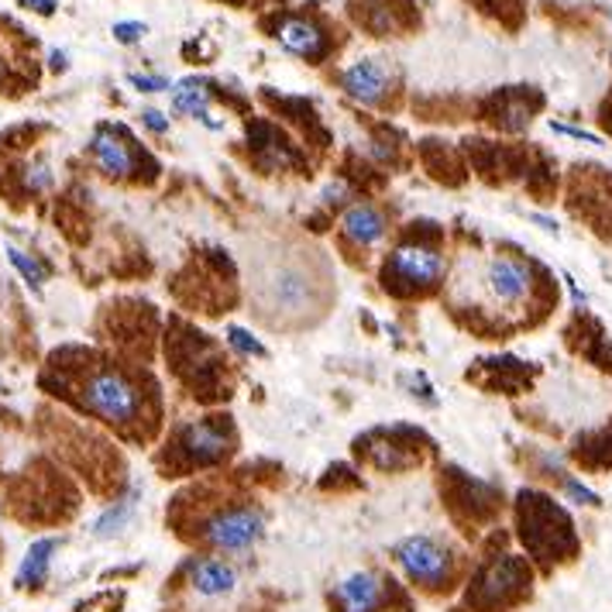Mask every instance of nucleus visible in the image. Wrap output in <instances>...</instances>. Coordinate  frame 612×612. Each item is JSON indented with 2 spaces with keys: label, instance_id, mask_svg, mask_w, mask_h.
I'll use <instances>...</instances> for the list:
<instances>
[{
  "label": "nucleus",
  "instance_id": "obj_1",
  "mask_svg": "<svg viewBox=\"0 0 612 612\" xmlns=\"http://www.w3.org/2000/svg\"><path fill=\"white\" fill-rule=\"evenodd\" d=\"M258 299L265 314H276L272 320H299L314 310L317 282L303 262H269V269L258 276Z\"/></svg>",
  "mask_w": 612,
  "mask_h": 612
},
{
  "label": "nucleus",
  "instance_id": "obj_2",
  "mask_svg": "<svg viewBox=\"0 0 612 612\" xmlns=\"http://www.w3.org/2000/svg\"><path fill=\"white\" fill-rule=\"evenodd\" d=\"M84 406L114 426H128L141 417V390L117 369H93L87 379H84Z\"/></svg>",
  "mask_w": 612,
  "mask_h": 612
},
{
  "label": "nucleus",
  "instance_id": "obj_3",
  "mask_svg": "<svg viewBox=\"0 0 612 612\" xmlns=\"http://www.w3.org/2000/svg\"><path fill=\"white\" fill-rule=\"evenodd\" d=\"M393 558L403 568V575L426 591H441L455 578V554L437 537H426V534L403 537L393 547Z\"/></svg>",
  "mask_w": 612,
  "mask_h": 612
},
{
  "label": "nucleus",
  "instance_id": "obj_4",
  "mask_svg": "<svg viewBox=\"0 0 612 612\" xmlns=\"http://www.w3.org/2000/svg\"><path fill=\"white\" fill-rule=\"evenodd\" d=\"M200 537L220 554H241L265 537V513L258 506H228L203 520Z\"/></svg>",
  "mask_w": 612,
  "mask_h": 612
},
{
  "label": "nucleus",
  "instance_id": "obj_5",
  "mask_svg": "<svg viewBox=\"0 0 612 612\" xmlns=\"http://www.w3.org/2000/svg\"><path fill=\"white\" fill-rule=\"evenodd\" d=\"M482 290L488 293L496 306H506V310H517V306L530 303L537 290V269L534 262H526L520 255H493L482 269Z\"/></svg>",
  "mask_w": 612,
  "mask_h": 612
},
{
  "label": "nucleus",
  "instance_id": "obj_6",
  "mask_svg": "<svg viewBox=\"0 0 612 612\" xmlns=\"http://www.w3.org/2000/svg\"><path fill=\"white\" fill-rule=\"evenodd\" d=\"M444 252L437 244L426 241H403L399 248L390 255L385 265V279H393V285H406V290H431L444 279Z\"/></svg>",
  "mask_w": 612,
  "mask_h": 612
},
{
  "label": "nucleus",
  "instance_id": "obj_7",
  "mask_svg": "<svg viewBox=\"0 0 612 612\" xmlns=\"http://www.w3.org/2000/svg\"><path fill=\"white\" fill-rule=\"evenodd\" d=\"M182 575H187V585L193 596L203 602H224L241 588L238 568L228 561H217V558H190L182 564Z\"/></svg>",
  "mask_w": 612,
  "mask_h": 612
},
{
  "label": "nucleus",
  "instance_id": "obj_8",
  "mask_svg": "<svg viewBox=\"0 0 612 612\" xmlns=\"http://www.w3.org/2000/svg\"><path fill=\"white\" fill-rule=\"evenodd\" d=\"M90 155L97 162V169L111 179H128L138 173V152L120 128H111V125L97 128L90 138Z\"/></svg>",
  "mask_w": 612,
  "mask_h": 612
},
{
  "label": "nucleus",
  "instance_id": "obj_9",
  "mask_svg": "<svg viewBox=\"0 0 612 612\" xmlns=\"http://www.w3.org/2000/svg\"><path fill=\"white\" fill-rule=\"evenodd\" d=\"M385 596H390V585H385L382 575H375V571H352V575H344L334 585L331 602L337 605V612H379L385 605Z\"/></svg>",
  "mask_w": 612,
  "mask_h": 612
},
{
  "label": "nucleus",
  "instance_id": "obj_10",
  "mask_svg": "<svg viewBox=\"0 0 612 612\" xmlns=\"http://www.w3.org/2000/svg\"><path fill=\"white\" fill-rule=\"evenodd\" d=\"M276 42L296 55V59H306V63H320L323 55L331 52V38L323 31L314 17H299V14H290L282 17L276 25Z\"/></svg>",
  "mask_w": 612,
  "mask_h": 612
},
{
  "label": "nucleus",
  "instance_id": "obj_11",
  "mask_svg": "<svg viewBox=\"0 0 612 612\" xmlns=\"http://www.w3.org/2000/svg\"><path fill=\"white\" fill-rule=\"evenodd\" d=\"M530 582V571L520 558L502 554L499 561L488 564L475 582V599L482 605H502L513 599V591Z\"/></svg>",
  "mask_w": 612,
  "mask_h": 612
},
{
  "label": "nucleus",
  "instance_id": "obj_12",
  "mask_svg": "<svg viewBox=\"0 0 612 612\" xmlns=\"http://www.w3.org/2000/svg\"><path fill=\"white\" fill-rule=\"evenodd\" d=\"M341 90L352 100H358L361 107H379L385 93H390V73L375 59H358L348 69H341Z\"/></svg>",
  "mask_w": 612,
  "mask_h": 612
},
{
  "label": "nucleus",
  "instance_id": "obj_13",
  "mask_svg": "<svg viewBox=\"0 0 612 612\" xmlns=\"http://www.w3.org/2000/svg\"><path fill=\"white\" fill-rule=\"evenodd\" d=\"M179 447L187 451L190 461H196V464H214V461H220L224 455L231 451V434H228V426H220V423L196 420V423H190V426H182Z\"/></svg>",
  "mask_w": 612,
  "mask_h": 612
},
{
  "label": "nucleus",
  "instance_id": "obj_14",
  "mask_svg": "<svg viewBox=\"0 0 612 612\" xmlns=\"http://www.w3.org/2000/svg\"><path fill=\"white\" fill-rule=\"evenodd\" d=\"M59 547H63V537H38L28 544L22 564L14 571V585L25 588V591H35L49 582V571H52V561L59 554Z\"/></svg>",
  "mask_w": 612,
  "mask_h": 612
},
{
  "label": "nucleus",
  "instance_id": "obj_15",
  "mask_svg": "<svg viewBox=\"0 0 612 612\" xmlns=\"http://www.w3.org/2000/svg\"><path fill=\"white\" fill-rule=\"evenodd\" d=\"M385 231H390V224H385L382 211L372 207V203H352L341 217V234L358 244V248H372V244L385 238Z\"/></svg>",
  "mask_w": 612,
  "mask_h": 612
},
{
  "label": "nucleus",
  "instance_id": "obj_16",
  "mask_svg": "<svg viewBox=\"0 0 612 612\" xmlns=\"http://www.w3.org/2000/svg\"><path fill=\"white\" fill-rule=\"evenodd\" d=\"M169 97H173V111L196 117L200 125H207L211 131L220 128V120L211 117V90H207V84H203V79H196V76L179 79V84H173Z\"/></svg>",
  "mask_w": 612,
  "mask_h": 612
},
{
  "label": "nucleus",
  "instance_id": "obj_17",
  "mask_svg": "<svg viewBox=\"0 0 612 612\" xmlns=\"http://www.w3.org/2000/svg\"><path fill=\"white\" fill-rule=\"evenodd\" d=\"M138 485H131V493L125 496V499H117V502H111L104 513H100L97 520H93V537L97 540H111V537H117L120 530H125L131 520H135V509H138Z\"/></svg>",
  "mask_w": 612,
  "mask_h": 612
},
{
  "label": "nucleus",
  "instance_id": "obj_18",
  "mask_svg": "<svg viewBox=\"0 0 612 612\" xmlns=\"http://www.w3.org/2000/svg\"><path fill=\"white\" fill-rule=\"evenodd\" d=\"M8 262H11V269L17 272V276H22L25 282H28V290H42V285H46V265L42 262H38L35 255H28L25 248H17V244H8Z\"/></svg>",
  "mask_w": 612,
  "mask_h": 612
},
{
  "label": "nucleus",
  "instance_id": "obj_19",
  "mask_svg": "<svg viewBox=\"0 0 612 612\" xmlns=\"http://www.w3.org/2000/svg\"><path fill=\"white\" fill-rule=\"evenodd\" d=\"M224 334H228V344H231L238 355H248V358H265V355H269V348H265V344L252 331L238 328V323H231V328L224 331Z\"/></svg>",
  "mask_w": 612,
  "mask_h": 612
},
{
  "label": "nucleus",
  "instance_id": "obj_20",
  "mask_svg": "<svg viewBox=\"0 0 612 612\" xmlns=\"http://www.w3.org/2000/svg\"><path fill=\"white\" fill-rule=\"evenodd\" d=\"M561 493H564L568 502H575V506H599V502H602L596 488H588V485H585L582 479H575V475H564V479H561Z\"/></svg>",
  "mask_w": 612,
  "mask_h": 612
},
{
  "label": "nucleus",
  "instance_id": "obj_21",
  "mask_svg": "<svg viewBox=\"0 0 612 612\" xmlns=\"http://www.w3.org/2000/svg\"><path fill=\"white\" fill-rule=\"evenodd\" d=\"M128 84L138 93H169L173 90L169 76H162V73H128Z\"/></svg>",
  "mask_w": 612,
  "mask_h": 612
},
{
  "label": "nucleus",
  "instance_id": "obj_22",
  "mask_svg": "<svg viewBox=\"0 0 612 612\" xmlns=\"http://www.w3.org/2000/svg\"><path fill=\"white\" fill-rule=\"evenodd\" d=\"M52 182H55V176H52V169H49V162H31V166L25 169V187H28L31 193L52 190Z\"/></svg>",
  "mask_w": 612,
  "mask_h": 612
},
{
  "label": "nucleus",
  "instance_id": "obj_23",
  "mask_svg": "<svg viewBox=\"0 0 612 612\" xmlns=\"http://www.w3.org/2000/svg\"><path fill=\"white\" fill-rule=\"evenodd\" d=\"M111 35H114V42H120V46H138L141 38L149 35V25L145 22H117L111 28Z\"/></svg>",
  "mask_w": 612,
  "mask_h": 612
},
{
  "label": "nucleus",
  "instance_id": "obj_24",
  "mask_svg": "<svg viewBox=\"0 0 612 612\" xmlns=\"http://www.w3.org/2000/svg\"><path fill=\"white\" fill-rule=\"evenodd\" d=\"M550 131H554V135H564V138H575V141H585V145H605V141H602L596 131H585V128H575V125H564V120H550Z\"/></svg>",
  "mask_w": 612,
  "mask_h": 612
},
{
  "label": "nucleus",
  "instance_id": "obj_25",
  "mask_svg": "<svg viewBox=\"0 0 612 612\" xmlns=\"http://www.w3.org/2000/svg\"><path fill=\"white\" fill-rule=\"evenodd\" d=\"M141 125H145L152 135H166L169 131V117L162 111H155V107H145V111H141Z\"/></svg>",
  "mask_w": 612,
  "mask_h": 612
},
{
  "label": "nucleus",
  "instance_id": "obj_26",
  "mask_svg": "<svg viewBox=\"0 0 612 612\" xmlns=\"http://www.w3.org/2000/svg\"><path fill=\"white\" fill-rule=\"evenodd\" d=\"M17 4H22L25 11H35V14H46V17H49V14H55V8H59V4H55V0H17Z\"/></svg>",
  "mask_w": 612,
  "mask_h": 612
},
{
  "label": "nucleus",
  "instance_id": "obj_27",
  "mask_svg": "<svg viewBox=\"0 0 612 612\" xmlns=\"http://www.w3.org/2000/svg\"><path fill=\"white\" fill-rule=\"evenodd\" d=\"M344 196H348V187H344L341 179H337V182H328V190H323V200H328V203H341Z\"/></svg>",
  "mask_w": 612,
  "mask_h": 612
},
{
  "label": "nucleus",
  "instance_id": "obj_28",
  "mask_svg": "<svg viewBox=\"0 0 612 612\" xmlns=\"http://www.w3.org/2000/svg\"><path fill=\"white\" fill-rule=\"evenodd\" d=\"M564 285H568V293H571V299H575V306H585L588 303V296L578 290V282L575 279H571V276H564Z\"/></svg>",
  "mask_w": 612,
  "mask_h": 612
},
{
  "label": "nucleus",
  "instance_id": "obj_29",
  "mask_svg": "<svg viewBox=\"0 0 612 612\" xmlns=\"http://www.w3.org/2000/svg\"><path fill=\"white\" fill-rule=\"evenodd\" d=\"M49 63H52V69H55V73H63V69H66V52L52 49V52H49Z\"/></svg>",
  "mask_w": 612,
  "mask_h": 612
},
{
  "label": "nucleus",
  "instance_id": "obj_30",
  "mask_svg": "<svg viewBox=\"0 0 612 612\" xmlns=\"http://www.w3.org/2000/svg\"><path fill=\"white\" fill-rule=\"evenodd\" d=\"M534 220L540 224V228H544V231H550V234H554V231H558V224H554V220H550V217H544V214H534Z\"/></svg>",
  "mask_w": 612,
  "mask_h": 612
},
{
  "label": "nucleus",
  "instance_id": "obj_31",
  "mask_svg": "<svg viewBox=\"0 0 612 612\" xmlns=\"http://www.w3.org/2000/svg\"><path fill=\"white\" fill-rule=\"evenodd\" d=\"M609 14H612V11H609Z\"/></svg>",
  "mask_w": 612,
  "mask_h": 612
}]
</instances>
